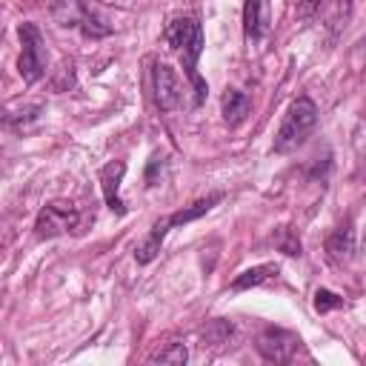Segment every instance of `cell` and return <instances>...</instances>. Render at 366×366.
<instances>
[{
    "mask_svg": "<svg viewBox=\"0 0 366 366\" xmlns=\"http://www.w3.org/2000/svg\"><path fill=\"white\" fill-rule=\"evenodd\" d=\"M315 123H317V106H315V100L306 97V94L297 97V100L289 106L286 120H283V126H280V132H277V137H274V152H277V154L295 152V149L306 140V134L315 129Z\"/></svg>",
    "mask_w": 366,
    "mask_h": 366,
    "instance_id": "1",
    "label": "cell"
},
{
    "mask_svg": "<svg viewBox=\"0 0 366 366\" xmlns=\"http://www.w3.org/2000/svg\"><path fill=\"white\" fill-rule=\"evenodd\" d=\"M20 60H17V71L26 83H37L46 71V46H43V34L34 23H20Z\"/></svg>",
    "mask_w": 366,
    "mask_h": 366,
    "instance_id": "2",
    "label": "cell"
},
{
    "mask_svg": "<svg viewBox=\"0 0 366 366\" xmlns=\"http://www.w3.org/2000/svg\"><path fill=\"white\" fill-rule=\"evenodd\" d=\"M80 214L74 209V203L69 200H51L40 209L37 220H34V234L40 240H49V237H57V234H66L77 226Z\"/></svg>",
    "mask_w": 366,
    "mask_h": 366,
    "instance_id": "3",
    "label": "cell"
},
{
    "mask_svg": "<svg viewBox=\"0 0 366 366\" xmlns=\"http://www.w3.org/2000/svg\"><path fill=\"white\" fill-rule=\"evenodd\" d=\"M254 346L263 355V360H269V363H289L297 355V349H300V337L295 332H286V329H277V326H266L257 335Z\"/></svg>",
    "mask_w": 366,
    "mask_h": 366,
    "instance_id": "4",
    "label": "cell"
},
{
    "mask_svg": "<svg viewBox=\"0 0 366 366\" xmlns=\"http://www.w3.org/2000/svg\"><path fill=\"white\" fill-rule=\"evenodd\" d=\"M152 83H154V103L160 106V112H174L180 106V80L174 69L166 63H154Z\"/></svg>",
    "mask_w": 366,
    "mask_h": 366,
    "instance_id": "5",
    "label": "cell"
},
{
    "mask_svg": "<svg viewBox=\"0 0 366 366\" xmlns=\"http://www.w3.org/2000/svg\"><path fill=\"white\" fill-rule=\"evenodd\" d=\"M126 174V163L123 160H112L100 169V189H103V197H106V206L117 214H126V206L120 200V180Z\"/></svg>",
    "mask_w": 366,
    "mask_h": 366,
    "instance_id": "6",
    "label": "cell"
},
{
    "mask_svg": "<svg viewBox=\"0 0 366 366\" xmlns=\"http://www.w3.org/2000/svg\"><path fill=\"white\" fill-rule=\"evenodd\" d=\"M169 229H172V217H160V220L152 226V232L146 234V240L134 249V260H137V263H152V260L157 257L160 243H163V237H166Z\"/></svg>",
    "mask_w": 366,
    "mask_h": 366,
    "instance_id": "7",
    "label": "cell"
},
{
    "mask_svg": "<svg viewBox=\"0 0 366 366\" xmlns=\"http://www.w3.org/2000/svg\"><path fill=\"white\" fill-rule=\"evenodd\" d=\"M326 252H329V257H332L335 263H346V260L355 254V232H352L349 223H346V226H337V229L329 234Z\"/></svg>",
    "mask_w": 366,
    "mask_h": 366,
    "instance_id": "8",
    "label": "cell"
},
{
    "mask_svg": "<svg viewBox=\"0 0 366 366\" xmlns=\"http://www.w3.org/2000/svg\"><path fill=\"white\" fill-rule=\"evenodd\" d=\"M269 29V14H266V0H246L243 6V31L249 40H257Z\"/></svg>",
    "mask_w": 366,
    "mask_h": 366,
    "instance_id": "9",
    "label": "cell"
},
{
    "mask_svg": "<svg viewBox=\"0 0 366 366\" xmlns=\"http://www.w3.org/2000/svg\"><path fill=\"white\" fill-rule=\"evenodd\" d=\"M86 11H89V9H86L80 0H51V17H54V23L63 26V29L80 26L83 17H86Z\"/></svg>",
    "mask_w": 366,
    "mask_h": 366,
    "instance_id": "10",
    "label": "cell"
},
{
    "mask_svg": "<svg viewBox=\"0 0 366 366\" xmlns=\"http://www.w3.org/2000/svg\"><path fill=\"white\" fill-rule=\"evenodd\" d=\"M249 94L246 92H237V89H229L226 94H223V120L229 123V126H237V123H243V117L249 114Z\"/></svg>",
    "mask_w": 366,
    "mask_h": 366,
    "instance_id": "11",
    "label": "cell"
},
{
    "mask_svg": "<svg viewBox=\"0 0 366 366\" xmlns=\"http://www.w3.org/2000/svg\"><path fill=\"white\" fill-rule=\"evenodd\" d=\"M272 274H277V266H274V263H260V266H252V269L240 272V274L232 280V289H234V292H243V289H254V286L266 283Z\"/></svg>",
    "mask_w": 366,
    "mask_h": 366,
    "instance_id": "12",
    "label": "cell"
},
{
    "mask_svg": "<svg viewBox=\"0 0 366 366\" xmlns=\"http://www.w3.org/2000/svg\"><path fill=\"white\" fill-rule=\"evenodd\" d=\"M220 200V194H212V197H206V200H197V203H192L189 209H180V212H174V214H169L172 217V226H183V223H192V220H197V217H203L214 203Z\"/></svg>",
    "mask_w": 366,
    "mask_h": 366,
    "instance_id": "13",
    "label": "cell"
},
{
    "mask_svg": "<svg viewBox=\"0 0 366 366\" xmlns=\"http://www.w3.org/2000/svg\"><path fill=\"white\" fill-rule=\"evenodd\" d=\"M274 246L283 252V254H289V257H297L300 252H303V246H300V237L289 229V226H280L277 232H274Z\"/></svg>",
    "mask_w": 366,
    "mask_h": 366,
    "instance_id": "14",
    "label": "cell"
},
{
    "mask_svg": "<svg viewBox=\"0 0 366 366\" xmlns=\"http://www.w3.org/2000/svg\"><path fill=\"white\" fill-rule=\"evenodd\" d=\"M232 332H234V326H232L229 320H212V323L203 329V343H212V346L226 343V340L232 337Z\"/></svg>",
    "mask_w": 366,
    "mask_h": 366,
    "instance_id": "15",
    "label": "cell"
},
{
    "mask_svg": "<svg viewBox=\"0 0 366 366\" xmlns=\"http://www.w3.org/2000/svg\"><path fill=\"white\" fill-rule=\"evenodd\" d=\"M154 363H174V366H183L186 360H189V349L183 346V343H169L163 352H157L154 357H152Z\"/></svg>",
    "mask_w": 366,
    "mask_h": 366,
    "instance_id": "16",
    "label": "cell"
},
{
    "mask_svg": "<svg viewBox=\"0 0 366 366\" xmlns=\"http://www.w3.org/2000/svg\"><path fill=\"white\" fill-rule=\"evenodd\" d=\"M349 14H352V3H349V0H329V14H326V20H329L332 29H343L346 20H349Z\"/></svg>",
    "mask_w": 366,
    "mask_h": 366,
    "instance_id": "17",
    "label": "cell"
},
{
    "mask_svg": "<svg viewBox=\"0 0 366 366\" xmlns=\"http://www.w3.org/2000/svg\"><path fill=\"white\" fill-rule=\"evenodd\" d=\"M40 112H43V106H40V103H34V106H23V109H17V112L6 114V123L17 129V126H26V123L37 120V117H40Z\"/></svg>",
    "mask_w": 366,
    "mask_h": 366,
    "instance_id": "18",
    "label": "cell"
},
{
    "mask_svg": "<svg viewBox=\"0 0 366 366\" xmlns=\"http://www.w3.org/2000/svg\"><path fill=\"white\" fill-rule=\"evenodd\" d=\"M343 306V297L329 292V289H317L315 292V309L323 315V312H332V309H340Z\"/></svg>",
    "mask_w": 366,
    "mask_h": 366,
    "instance_id": "19",
    "label": "cell"
},
{
    "mask_svg": "<svg viewBox=\"0 0 366 366\" xmlns=\"http://www.w3.org/2000/svg\"><path fill=\"white\" fill-rule=\"evenodd\" d=\"M80 29H83V34H86V37H106V34L112 31V29H109V26H103L92 11H86V17H83Z\"/></svg>",
    "mask_w": 366,
    "mask_h": 366,
    "instance_id": "20",
    "label": "cell"
},
{
    "mask_svg": "<svg viewBox=\"0 0 366 366\" xmlns=\"http://www.w3.org/2000/svg\"><path fill=\"white\" fill-rule=\"evenodd\" d=\"M157 169H163V157H160V154H154V157L149 160V169H146V183H149V186L157 183Z\"/></svg>",
    "mask_w": 366,
    "mask_h": 366,
    "instance_id": "21",
    "label": "cell"
},
{
    "mask_svg": "<svg viewBox=\"0 0 366 366\" xmlns=\"http://www.w3.org/2000/svg\"><path fill=\"white\" fill-rule=\"evenodd\" d=\"M320 3H323V0H300L297 14H300V17H309V14H315V11L320 9Z\"/></svg>",
    "mask_w": 366,
    "mask_h": 366,
    "instance_id": "22",
    "label": "cell"
}]
</instances>
